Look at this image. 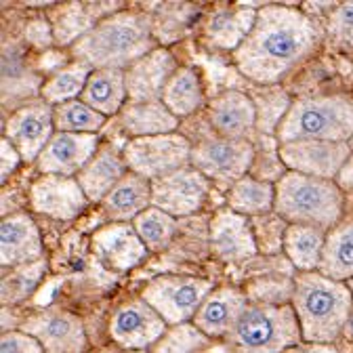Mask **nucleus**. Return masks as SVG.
<instances>
[{"instance_id":"nucleus-1","label":"nucleus","mask_w":353,"mask_h":353,"mask_svg":"<svg viewBox=\"0 0 353 353\" xmlns=\"http://www.w3.org/2000/svg\"><path fill=\"white\" fill-rule=\"evenodd\" d=\"M320 26L296 7L263 5L242 47L234 53L236 68L261 86H274L320 47Z\"/></svg>"},{"instance_id":"nucleus-2","label":"nucleus","mask_w":353,"mask_h":353,"mask_svg":"<svg viewBox=\"0 0 353 353\" xmlns=\"http://www.w3.org/2000/svg\"><path fill=\"white\" fill-rule=\"evenodd\" d=\"M292 309L301 326L303 343L336 345L353 314V294L347 282L320 272H296Z\"/></svg>"},{"instance_id":"nucleus-3","label":"nucleus","mask_w":353,"mask_h":353,"mask_svg":"<svg viewBox=\"0 0 353 353\" xmlns=\"http://www.w3.org/2000/svg\"><path fill=\"white\" fill-rule=\"evenodd\" d=\"M154 49V19L139 11H118L80 38L72 53L93 70H126Z\"/></svg>"},{"instance_id":"nucleus-4","label":"nucleus","mask_w":353,"mask_h":353,"mask_svg":"<svg viewBox=\"0 0 353 353\" xmlns=\"http://www.w3.org/2000/svg\"><path fill=\"white\" fill-rule=\"evenodd\" d=\"M345 196L336 181L288 170L276 183V212L288 225H312L330 232L341 223Z\"/></svg>"},{"instance_id":"nucleus-5","label":"nucleus","mask_w":353,"mask_h":353,"mask_svg":"<svg viewBox=\"0 0 353 353\" xmlns=\"http://www.w3.org/2000/svg\"><path fill=\"white\" fill-rule=\"evenodd\" d=\"M353 137V97L320 95L292 101L288 114L278 126L276 139L292 141H334L349 143Z\"/></svg>"},{"instance_id":"nucleus-6","label":"nucleus","mask_w":353,"mask_h":353,"mask_svg":"<svg viewBox=\"0 0 353 353\" xmlns=\"http://www.w3.org/2000/svg\"><path fill=\"white\" fill-rule=\"evenodd\" d=\"M232 353H284L303 343L292 305L250 303L225 339Z\"/></svg>"},{"instance_id":"nucleus-7","label":"nucleus","mask_w":353,"mask_h":353,"mask_svg":"<svg viewBox=\"0 0 353 353\" xmlns=\"http://www.w3.org/2000/svg\"><path fill=\"white\" fill-rule=\"evenodd\" d=\"M252 158V141L228 139L210 130L194 141L190 164L200 170L210 183L230 190L236 181L250 172Z\"/></svg>"},{"instance_id":"nucleus-8","label":"nucleus","mask_w":353,"mask_h":353,"mask_svg":"<svg viewBox=\"0 0 353 353\" xmlns=\"http://www.w3.org/2000/svg\"><path fill=\"white\" fill-rule=\"evenodd\" d=\"M212 290L214 284L206 278L164 274L145 284L141 299L156 309L168 326H179L194 322L198 309Z\"/></svg>"},{"instance_id":"nucleus-9","label":"nucleus","mask_w":353,"mask_h":353,"mask_svg":"<svg viewBox=\"0 0 353 353\" xmlns=\"http://www.w3.org/2000/svg\"><path fill=\"white\" fill-rule=\"evenodd\" d=\"M194 141L183 132H166L156 137L128 139L122 148L128 170L137 172L152 183L162 176L190 166Z\"/></svg>"},{"instance_id":"nucleus-10","label":"nucleus","mask_w":353,"mask_h":353,"mask_svg":"<svg viewBox=\"0 0 353 353\" xmlns=\"http://www.w3.org/2000/svg\"><path fill=\"white\" fill-rule=\"evenodd\" d=\"M166 330L168 324L141 296L120 303L108 324L114 345L128 351H150Z\"/></svg>"},{"instance_id":"nucleus-11","label":"nucleus","mask_w":353,"mask_h":353,"mask_svg":"<svg viewBox=\"0 0 353 353\" xmlns=\"http://www.w3.org/2000/svg\"><path fill=\"white\" fill-rule=\"evenodd\" d=\"M210 188L212 183L190 164L152 183V206L174 219L190 216L206 204Z\"/></svg>"},{"instance_id":"nucleus-12","label":"nucleus","mask_w":353,"mask_h":353,"mask_svg":"<svg viewBox=\"0 0 353 353\" xmlns=\"http://www.w3.org/2000/svg\"><path fill=\"white\" fill-rule=\"evenodd\" d=\"M19 330L34 336L44 353H84L86 330L82 320L59 307H49L28 316L17 326Z\"/></svg>"},{"instance_id":"nucleus-13","label":"nucleus","mask_w":353,"mask_h":353,"mask_svg":"<svg viewBox=\"0 0 353 353\" xmlns=\"http://www.w3.org/2000/svg\"><path fill=\"white\" fill-rule=\"evenodd\" d=\"M53 105L36 99L17 108L5 126V137L19 152L23 162H36L55 135Z\"/></svg>"},{"instance_id":"nucleus-14","label":"nucleus","mask_w":353,"mask_h":353,"mask_svg":"<svg viewBox=\"0 0 353 353\" xmlns=\"http://www.w3.org/2000/svg\"><path fill=\"white\" fill-rule=\"evenodd\" d=\"M280 156L288 170L316 179L336 181L341 170L353 158L349 143L334 141H292L280 143Z\"/></svg>"},{"instance_id":"nucleus-15","label":"nucleus","mask_w":353,"mask_h":353,"mask_svg":"<svg viewBox=\"0 0 353 353\" xmlns=\"http://www.w3.org/2000/svg\"><path fill=\"white\" fill-rule=\"evenodd\" d=\"M30 206L55 221H74L91 204L76 176L40 174L30 188Z\"/></svg>"},{"instance_id":"nucleus-16","label":"nucleus","mask_w":353,"mask_h":353,"mask_svg":"<svg viewBox=\"0 0 353 353\" xmlns=\"http://www.w3.org/2000/svg\"><path fill=\"white\" fill-rule=\"evenodd\" d=\"M206 124L221 137L252 141L256 137V108L252 97L236 88L219 93L206 105Z\"/></svg>"},{"instance_id":"nucleus-17","label":"nucleus","mask_w":353,"mask_h":353,"mask_svg":"<svg viewBox=\"0 0 353 353\" xmlns=\"http://www.w3.org/2000/svg\"><path fill=\"white\" fill-rule=\"evenodd\" d=\"M208 238L212 254L223 263H244L259 254L250 219L234 212L228 206L212 214Z\"/></svg>"},{"instance_id":"nucleus-18","label":"nucleus","mask_w":353,"mask_h":353,"mask_svg":"<svg viewBox=\"0 0 353 353\" xmlns=\"http://www.w3.org/2000/svg\"><path fill=\"white\" fill-rule=\"evenodd\" d=\"M176 70H179V63L174 55L156 47L124 70L128 101H160Z\"/></svg>"},{"instance_id":"nucleus-19","label":"nucleus","mask_w":353,"mask_h":353,"mask_svg":"<svg viewBox=\"0 0 353 353\" xmlns=\"http://www.w3.org/2000/svg\"><path fill=\"white\" fill-rule=\"evenodd\" d=\"M97 135H78V132H55L49 145L44 148L36 166L40 174L76 176L91 158L99 152Z\"/></svg>"},{"instance_id":"nucleus-20","label":"nucleus","mask_w":353,"mask_h":353,"mask_svg":"<svg viewBox=\"0 0 353 353\" xmlns=\"http://www.w3.org/2000/svg\"><path fill=\"white\" fill-rule=\"evenodd\" d=\"M93 250L108 270L124 274L145 259L150 252L132 223H110L93 234Z\"/></svg>"},{"instance_id":"nucleus-21","label":"nucleus","mask_w":353,"mask_h":353,"mask_svg":"<svg viewBox=\"0 0 353 353\" xmlns=\"http://www.w3.org/2000/svg\"><path fill=\"white\" fill-rule=\"evenodd\" d=\"M44 259V246L34 219L13 212L0 221V263L3 268H21Z\"/></svg>"},{"instance_id":"nucleus-22","label":"nucleus","mask_w":353,"mask_h":353,"mask_svg":"<svg viewBox=\"0 0 353 353\" xmlns=\"http://www.w3.org/2000/svg\"><path fill=\"white\" fill-rule=\"evenodd\" d=\"M248 305V294L238 288H214L198 309L192 324L212 341L228 339Z\"/></svg>"},{"instance_id":"nucleus-23","label":"nucleus","mask_w":353,"mask_h":353,"mask_svg":"<svg viewBox=\"0 0 353 353\" xmlns=\"http://www.w3.org/2000/svg\"><path fill=\"white\" fill-rule=\"evenodd\" d=\"M256 7L230 5L214 9L202 26V38L208 47L236 53L254 28Z\"/></svg>"},{"instance_id":"nucleus-24","label":"nucleus","mask_w":353,"mask_h":353,"mask_svg":"<svg viewBox=\"0 0 353 353\" xmlns=\"http://www.w3.org/2000/svg\"><path fill=\"white\" fill-rule=\"evenodd\" d=\"M118 126L130 139L156 137L179 130L181 120L160 101H128L116 116Z\"/></svg>"},{"instance_id":"nucleus-25","label":"nucleus","mask_w":353,"mask_h":353,"mask_svg":"<svg viewBox=\"0 0 353 353\" xmlns=\"http://www.w3.org/2000/svg\"><path fill=\"white\" fill-rule=\"evenodd\" d=\"M126 172L128 166L124 162L122 150H116L114 145H101L99 152L91 158V162L76 174V179L88 202L101 204L103 198L118 185V181Z\"/></svg>"},{"instance_id":"nucleus-26","label":"nucleus","mask_w":353,"mask_h":353,"mask_svg":"<svg viewBox=\"0 0 353 353\" xmlns=\"http://www.w3.org/2000/svg\"><path fill=\"white\" fill-rule=\"evenodd\" d=\"M152 206V181L128 170L118 185L103 198L101 208L112 223H132Z\"/></svg>"},{"instance_id":"nucleus-27","label":"nucleus","mask_w":353,"mask_h":353,"mask_svg":"<svg viewBox=\"0 0 353 353\" xmlns=\"http://www.w3.org/2000/svg\"><path fill=\"white\" fill-rule=\"evenodd\" d=\"M80 99L105 118H114L128 103L124 70H93Z\"/></svg>"},{"instance_id":"nucleus-28","label":"nucleus","mask_w":353,"mask_h":353,"mask_svg":"<svg viewBox=\"0 0 353 353\" xmlns=\"http://www.w3.org/2000/svg\"><path fill=\"white\" fill-rule=\"evenodd\" d=\"M162 103L179 120L190 118V116L198 114L204 105H208L206 97H204L202 78L196 72V68L183 65L174 72V76L170 78V82L164 88Z\"/></svg>"},{"instance_id":"nucleus-29","label":"nucleus","mask_w":353,"mask_h":353,"mask_svg":"<svg viewBox=\"0 0 353 353\" xmlns=\"http://www.w3.org/2000/svg\"><path fill=\"white\" fill-rule=\"evenodd\" d=\"M326 234L312 225H288L284 240V254L296 272H320Z\"/></svg>"},{"instance_id":"nucleus-30","label":"nucleus","mask_w":353,"mask_h":353,"mask_svg":"<svg viewBox=\"0 0 353 353\" xmlns=\"http://www.w3.org/2000/svg\"><path fill=\"white\" fill-rule=\"evenodd\" d=\"M228 208L246 219L270 214L276 208V185L246 174L228 190Z\"/></svg>"},{"instance_id":"nucleus-31","label":"nucleus","mask_w":353,"mask_h":353,"mask_svg":"<svg viewBox=\"0 0 353 353\" xmlns=\"http://www.w3.org/2000/svg\"><path fill=\"white\" fill-rule=\"evenodd\" d=\"M320 274L339 282H349L353 278V216L341 221L326 234Z\"/></svg>"},{"instance_id":"nucleus-32","label":"nucleus","mask_w":353,"mask_h":353,"mask_svg":"<svg viewBox=\"0 0 353 353\" xmlns=\"http://www.w3.org/2000/svg\"><path fill=\"white\" fill-rule=\"evenodd\" d=\"M91 72H93V68L84 61H74V63L61 68L59 72H55L47 82L42 84L40 99L51 103V105H59L65 101L80 99Z\"/></svg>"},{"instance_id":"nucleus-33","label":"nucleus","mask_w":353,"mask_h":353,"mask_svg":"<svg viewBox=\"0 0 353 353\" xmlns=\"http://www.w3.org/2000/svg\"><path fill=\"white\" fill-rule=\"evenodd\" d=\"M53 122L59 132H78V135H97L108 118L86 105L82 99L53 105Z\"/></svg>"},{"instance_id":"nucleus-34","label":"nucleus","mask_w":353,"mask_h":353,"mask_svg":"<svg viewBox=\"0 0 353 353\" xmlns=\"http://www.w3.org/2000/svg\"><path fill=\"white\" fill-rule=\"evenodd\" d=\"M132 228H135L137 236L141 238V242L145 244L150 252H160L168 248L176 230H179V223H176V219L170 216L168 212L156 206H150L145 212H141L132 221Z\"/></svg>"},{"instance_id":"nucleus-35","label":"nucleus","mask_w":353,"mask_h":353,"mask_svg":"<svg viewBox=\"0 0 353 353\" xmlns=\"http://www.w3.org/2000/svg\"><path fill=\"white\" fill-rule=\"evenodd\" d=\"M250 97L256 108V132L276 137L280 122L284 120V116L292 105L290 97L282 88H274V86H263V91Z\"/></svg>"},{"instance_id":"nucleus-36","label":"nucleus","mask_w":353,"mask_h":353,"mask_svg":"<svg viewBox=\"0 0 353 353\" xmlns=\"http://www.w3.org/2000/svg\"><path fill=\"white\" fill-rule=\"evenodd\" d=\"M252 143H254V158H252V166L248 174H252L254 179L276 185L288 172L280 156V141L274 135H261V132H256Z\"/></svg>"},{"instance_id":"nucleus-37","label":"nucleus","mask_w":353,"mask_h":353,"mask_svg":"<svg viewBox=\"0 0 353 353\" xmlns=\"http://www.w3.org/2000/svg\"><path fill=\"white\" fill-rule=\"evenodd\" d=\"M47 274V261H36L21 268H13L11 274L3 276V307H13L23 303L40 284L42 276Z\"/></svg>"},{"instance_id":"nucleus-38","label":"nucleus","mask_w":353,"mask_h":353,"mask_svg":"<svg viewBox=\"0 0 353 353\" xmlns=\"http://www.w3.org/2000/svg\"><path fill=\"white\" fill-rule=\"evenodd\" d=\"M210 349L212 339H208L190 322L179 326H168V330L150 349V353H208Z\"/></svg>"},{"instance_id":"nucleus-39","label":"nucleus","mask_w":353,"mask_h":353,"mask_svg":"<svg viewBox=\"0 0 353 353\" xmlns=\"http://www.w3.org/2000/svg\"><path fill=\"white\" fill-rule=\"evenodd\" d=\"M252 236L256 242V250L265 256H274L284 252V240L288 232V223L274 210L270 214L250 219Z\"/></svg>"},{"instance_id":"nucleus-40","label":"nucleus","mask_w":353,"mask_h":353,"mask_svg":"<svg viewBox=\"0 0 353 353\" xmlns=\"http://www.w3.org/2000/svg\"><path fill=\"white\" fill-rule=\"evenodd\" d=\"M326 34L341 47L353 49V3L330 7L326 17Z\"/></svg>"},{"instance_id":"nucleus-41","label":"nucleus","mask_w":353,"mask_h":353,"mask_svg":"<svg viewBox=\"0 0 353 353\" xmlns=\"http://www.w3.org/2000/svg\"><path fill=\"white\" fill-rule=\"evenodd\" d=\"M0 353H44L42 345L19 328L0 334Z\"/></svg>"},{"instance_id":"nucleus-42","label":"nucleus","mask_w":353,"mask_h":353,"mask_svg":"<svg viewBox=\"0 0 353 353\" xmlns=\"http://www.w3.org/2000/svg\"><path fill=\"white\" fill-rule=\"evenodd\" d=\"M21 162L23 160L19 152L13 148V143L7 137H3V141H0V179H3V185L9 181V176L17 170Z\"/></svg>"},{"instance_id":"nucleus-43","label":"nucleus","mask_w":353,"mask_h":353,"mask_svg":"<svg viewBox=\"0 0 353 353\" xmlns=\"http://www.w3.org/2000/svg\"><path fill=\"white\" fill-rule=\"evenodd\" d=\"M284 353H339L336 345H314V343H301L296 347L286 349Z\"/></svg>"},{"instance_id":"nucleus-44","label":"nucleus","mask_w":353,"mask_h":353,"mask_svg":"<svg viewBox=\"0 0 353 353\" xmlns=\"http://www.w3.org/2000/svg\"><path fill=\"white\" fill-rule=\"evenodd\" d=\"M105 353H150V351H128V349H122V347H116L114 351H105Z\"/></svg>"},{"instance_id":"nucleus-45","label":"nucleus","mask_w":353,"mask_h":353,"mask_svg":"<svg viewBox=\"0 0 353 353\" xmlns=\"http://www.w3.org/2000/svg\"><path fill=\"white\" fill-rule=\"evenodd\" d=\"M347 286H349V290H351V294H353V278H351V280L347 282Z\"/></svg>"},{"instance_id":"nucleus-46","label":"nucleus","mask_w":353,"mask_h":353,"mask_svg":"<svg viewBox=\"0 0 353 353\" xmlns=\"http://www.w3.org/2000/svg\"><path fill=\"white\" fill-rule=\"evenodd\" d=\"M349 145H351V152H353V137H351V141H349Z\"/></svg>"}]
</instances>
